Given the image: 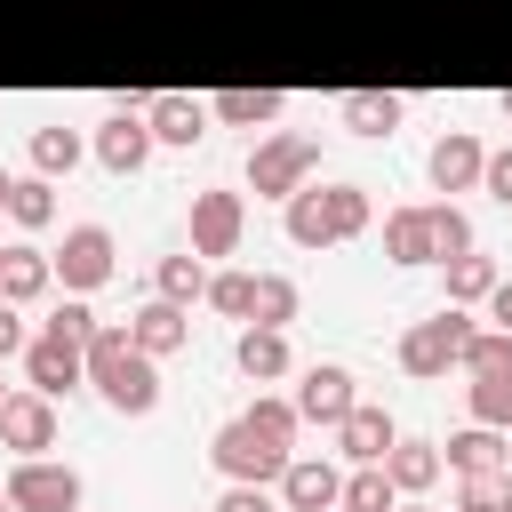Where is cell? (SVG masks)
Masks as SVG:
<instances>
[{
	"label": "cell",
	"mask_w": 512,
	"mask_h": 512,
	"mask_svg": "<svg viewBox=\"0 0 512 512\" xmlns=\"http://www.w3.org/2000/svg\"><path fill=\"white\" fill-rule=\"evenodd\" d=\"M312 168H320V144H312L304 128H280V136H264V144L248 152V192H256V200H288V192L312 184Z\"/></svg>",
	"instance_id": "277c9868"
},
{
	"label": "cell",
	"mask_w": 512,
	"mask_h": 512,
	"mask_svg": "<svg viewBox=\"0 0 512 512\" xmlns=\"http://www.w3.org/2000/svg\"><path fill=\"white\" fill-rule=\"evenodd\" d=\"M0 512H16V504H8V480H0Z\"/></svg>",
	"instance_id": "7bdbcfd3"
},
{
	"label": "cell",
	"mask_w": 512,
	"mask_h": 512,
	"mask_svg": "<svg viewBox=\"0 0 512 512\" xmlns=\"http://www.w3.org/2000/svg\"><path fill=\"white\" fill-rule=\"evenodd\" d=\"M504 120H512V88H504Z\"/></svg>",
	"instance_id": "ee69618b"
},
{
	"label": "cell",
	"mask_w": 512,
	"mask_h": 512,
	"mask_svg": "<svg viewBox=\"0 0 512 512\" xmlns=\"http://www.w3.org/2000/svg\"><path fill=\"white\" fill-rule=\"evenodd\" d=\"M472 248V224L456 200H432V208H392L384 216V256L392 264H448Z\"/></svg>",
	"instance_id": "7a4b0ae2"
},
{
	"label": "cell",
	"mask_w": 512,
	"mask_h": 512,
	"mask_svg": "<svg viewBox=\"0 0 512 512\" xmlns=\"http://www.w3.org/2000/svg\"><path fill=\"white\" fill-rule=\"evenodd\" d=\"M480 168H488V152H480V136H464V128H448V136L432 144V160H424L432 192H472Z\"/></svg>",
	"instance_id": "2e32d148"
},
{
	"label": "cell",
	"mask_w": 512,
	"mask_h": 512,
	"mask_svg": "<svg viewBox=\"0 0 512 512\" xmlns=\"http://www.w3.org/2000/svg\"><path fill=\"white\" fill-rule=\"evenodd\" d=\"M48 328H64V336H80V344H88V336H96V312L72 296V304H56V312H48Z\"/></svg>",
	"instance_id": "8d00e7d4"
},
{
	"label": "cell",
	"mask_w": 512,
	"mask_h": 512,
	"mask_svg": "<svg viewBox=\"0 0 512 512\" xmlns=\"http://www.w3.org/2000/svg\"><path fill=\"white\" fill-rule=\"evenodd\" d=\"M152 144H160V136H152V120H144V104H120V112L96 128V160H104L112 176H136V168L152 160Z\"/></svg>",
	"instance_id": "8fae6325"
},
{
	"label": "cell",
	"mask_w": 512,
	"mask_h": 512,
	"mask_svg": "<svg viewBox=\"0 0 512 512\" xmlns=\"http://www.w3.org/2000/svg\"><path fill=\"white\" fill-rule=\"evenodd\" d=\"M0 408H8V384H0Z\"/></svg>",
	"instance_id": "f6af8a7d"
},
{
	"label": "cell",
	"mask_w": 512,
	"mask_h": 512,
	"mask_svg": "<svg viewBox=\"0 0 512 512\" xmlns=\"http://www.w3.org/2000/svg\"><path fill=\"white\" fill-rule=\"evenodd\" d=\"M480 192L512 208V144H504V152H488V168H480Z\"/></svg>",
	"instance_id": "d590c367"
},
{
	"label": "cell",
	"mask_w": 512,
	"mask_h": 512,
	"mask_svg": "<svg viewBox=\"0 0 512 512\" xmlns=\"http://www.w3.org/2000/svg\"><path fill=\"white\" fill-rule=\"evenodd\" d=\"M24 344H32V336H24V320H16V304L0 296V360H8V352H24Z\"/></svg>",
	"instance_id": "f35d334b"
},
{
	"label": "cell",
	"mask_w": 512,
	"mask_h": 512,
	"mask_svg": "<svg viewBox=\"0 0 512 512\" xmlns=\"http://www.w3.org/2000/svg\"><path fill=\"white\" fill-rule=\"evenodd\" d=\"M352 408H360V392H352V368H336V360H312V368H304V384H296V416L336 432Z\"/></svg>",
	"instance_id": "30bf717a"
},
{
	"label": "cell",
	"mask_w": 512,
	"mask_h": 512,
	"mask_svg": "<svg viewBox=\"0 0 512 512\" xmlns=\"http://www.w3.org/2000/svg\"><path fill=\"white\" fill-rule=\"evenodd\" d=\"M56 280H64L72 296L104 288V280H112V232H104V224H72L64 248H56Z\"/></svg>",
	"instance_id": "9c48e42d"
},
{
	"label": "cell",
	"mask_w": 512,
	"mask_h": 512,
	"mask_svg": "<svg viewBox=\"0 0 512 512\" xmlns=\"http://www.w3.org/2000/svg\"><path fill=\"white\" fill-rule=\"evenodd\" d=\"M248 424H256L272 448H296V424H304V416H296V400H272V392H264V400L248 408Z\"/></svg>",
	"instance_id": "e575fe53"
},
{
	"label": "cell",
	"mask_w": 512,
	"mask_h": 512,
	"mask_svg": "<svg viewBox=\"0 0 512 512\" xmlns=\"http://www.w3.org/2000/svg\"><path fill=\"white\" fill-rule=\"evenodd\" d=\"M456 512H512V472H504V464L456 472Z\"/></svg>",
	"instance_id": "d4e9b609"
},
{
	"label": "cell",
	"mask_w": 512,
	"mask_h": 512,
	"mask_svg": "<svg viewBox=\"0 0 512 512\" xmlns=\"http://www.w3.org/2000/svg\"><path fill=\"white\" fill-rule=\"evenodd\" d=\"M208 456H216V472H224V480H256V488L288 472V448H272V440L248 424V416H232V424L208 440Z\"/></svg>",
	"instance_id": "8992f818"
},
{
	"label": "cell",
	"mask_w": 512,
	"mask_h": 512,
	"mask_svg": "<svg viewBox=\"0 0 512 512\" xmlns=\"http://www.w3.org/2000/svg\"><path fill=\"white\" fill-rule=\"evenodd\" d=\"M80 168V136L72 128H32V176H72Z\"/></svg>",
	"instance_id": "f546056e"
},
{
	"label": "cell",
	"mask_w": 512,
	"mask_h": 512,
	"mask_svg": "<svg viewBox=\"0 0 512 512\" xmlns=\"http://www.w3.org/2000/svg\"><path fill=\"white\" fill-rule=\"evenodd\" d=\"M8 216H16L24 232H40V224H56V176H24V184L8 192Z\"/></svg>",
	"instance_id": "4dcf8cb0"
},
{
	"label": "cell",
	"mask_w": 512,
	"mask_h": 512,
	"mask_svg": "<svg viewBox=\"0 0 512 512\" xmlns=\"http://www.w3.org/2000/svg\"><path fill=\"white\" fill-rule=\"evenodd\" d=\"M392 504H400V488H392L384 464H360V472L344 480V496H336V512H392Z\"/></svg>",
	"instance_id": "83f0119b"
},
{
	"label": "cell",
	"mask_w": 512,
	"mask_h": 512,
	"mask_svg": "<svg viewBox=\"0 0 512 512\" xmlns=\"http://www.w3.org/2000/svg\"><path fill=\"white\" fill-rule=\"evenodd\" d=\"M144 120H152V136H160V144H200V128H208V104H200V96H176V88H160V96H144Z\"/></svg>",
	"instance_id": "e0dca14e"
},
{
	"label": "cell",
	"mask_w": 512,
	"mask_h": 512,
	"mask_svg": "<svg viewBox=\"0 0 512 512\" xmlns=\"http://www.w3.org/2000/svg\"><path fill=\"white\" fill-rule=\"evenodd\" d=\"M232 360H240V376H248V384H272V376H288V328H264V320H248V328H240V344H232Z\"/></svg>",
	"instance_id": "d6986e66"
},
{
	"label": "cell",
	"mask_w": 512,
	"mask_h": 512,
	"mask_svg": "<svg viewBox=\"0 0 512 512\" xmlns=\"http://www.w3.org/2000/svg\"><path fill=\"white\" fill-rule=\"evenodd\" d=\"M248 232L240 192H192V256H232Z\"/></svg>",
	"instance_id": "7c38bea8"
},
{
	"label": "cell",
	"mask_w": 512,
	"mask_h": 512,
	"mask_svg": "<svg viewBox=\"0 0 512 512\" xmlns=\"http://www.w3.org/2000/svg\"><path fill=\"white\" fill-rule=\"evenodd\" d=\"M48 280H56V256H40L32 240L0 248V296H8V304H32V296H48Z\"/></svg>",
	"instance_id": "ac0fdd59"
},
{
	"label": "cell",
	"mask_w": 512,
	"mask_h": 512,
	"mask_svg": "<svg viewBox=\"0 0 512 512\" xmlns=\"http://www.w3.org/2000/svg\"><path fill=\"white\" fill-rule=\"evenodd\" d=\"M440 464H448V456H440L432 440H392V448H384V472H392L400 496H424V488L440 480Z\"/></svg>",
	"instance_id": "603a6c76"
},
{
	"label": "cell",
	"mask_w": 512,
	"mask_h": 512,
	"mask_svg": "<svg viewBox=\"0 0 512 512\" xmlns=\"http://www.w3.org/2000/svg\"><path fill=\"white\" fill-rule=\"evenodd\" d=\"M256 320L264 328H288L296 320V280L288 272H256Z\"/></svg>",
	"instance_id": "836d02e7"
},
{
	"label": "cell",
	"mask_w": 512,
	"mask_h": 512,
	"mask_svg": "<svg viewBox=\"0 0 512 512\" xmlns=\"http://www.w3.org/2000/svg\"><path fill=\"white\" fill-rule=\"evenodd\" d=\"M152 288L176 296V304H200L208 296V256H160L152 264Z\"/></svg>",
	"instance_id": "484cf974"
},
{
	"label": "cell",
	"mask_w": 512,
	"mask_h": 512,
	"mask_svg": "<svg viewBox=\"0 0 512 512\" xmlns=\"http://www.w3.org/2000/svg\"><path fill=\"white\" fill-rule=\"evenodd\" d=\"M504 368H512V328H472L464 376H504Z\"/></svg>",
	"instance_id": "d6a6232c"
},
{
	"label": "cell",
	"mask_w": 512,
	"mask_h": 512,
	"mask_svg": "<svg viewBox=\"0 0 512 512\" xmlns=\"http://www.w3.org/2000/svg\"><path fill=\"white\" fill-rule=\"evenodd\" d=\"M336 112H344V128H352V136H392L408 104H400L392 88H344V104H336Z\"/></svg>",
	"instance_id": "7402d4cb"
},
{
	"label": "cell",
	"mask_w": 512,
	"mask_h": 512,
	"mask_svg": "<svg viewBox=\"0 0 512 512\" xmlns=\"http://www.w3.org/2000/svg\"><path fill=\"white\" fill-rule=\"evenodd\" d=\"M368 232V184H304L288 192V240L296 248H336Z\"/></svg>",
	"instance_id": "3957f363"
},
{
	"label": "cell",
	"mask_w": 512,
	"mask_h": 512,
	"mask_svg": "<svg viewBox=\"0 0 512 512\" xmlns=\"http://www.w3.org/2000/svg\"><path fill=\"white\" fill-rule=\"evenodd\" d=\"M504 272H496V256H480V248H464V256H448V304H488V288H496Z\"/></svg>",
	"instance_id": "cb8c5ba5"
},
{
	"label": "cell",
	"mask_w": 512,
	"mask_h": 512,
	"mask_svg": "<svg viewBox=\"0 0 512 512\" xmlns=\"http://www.w3.org/2000/svg\"><path fill=\"white\" fill-rule=\"evenodd\" d=\"M280 88H216L208 96V120H224V128H272L280 120Z\"/></svg>",
	"instance_id": "ffe728a7"
},
{
	"label": "cell",
	"mask_w": 512,
	"mask_h": 512,
	"mask_svg": "<svg viewBox=\"0 0 512 512\" xmlns=\"http://www.w3.org/2000/svg\"><path fill=\"white\" fill-rule=\"evenodd\" d=\"M488 320H496V328H512V280H496V288H488Z\"/></svg>",
	"instance_id": "ab89813d"
},
{
	"label": "cell",
	"mask_w": 512,
	"mask_h": 512,
	"mask_svg": "<svg viewBox=\"0 0 512 512\" xmlns=\"http://www.w3.org/2000/svg\"><path fill=\"white\" fill-rule=\"evenodd\" d=\"M8 192H16V176H0V208H8Z\"/></svg>",
	"instance_id": "60d3db41"
},
{
	"label": "cell",
	"mask_w": 512,
	"mask_h": 512,
	"mask_svg": "<svg viewBox=\"0 0 512 512\" xmlns=\"http://www.w3.org/2000/svg\"><path fill=\"white\" fill-rule=\"evenodd\" d=\"M128 336H136L152 360H168V352H184V344H192V304H176V296H152V304H136Z\"/></svg>",
	"instance_id": "5bb4252c"
},
{
	"label": "cell",
	"mask_w": 512,
	"mask_h": 512,
	"mask_svg": "<svg viewBox=\"0 0 512 512\" xmlns=\"http://www.w3.org/2000/svg\"><path fill=\"white\" fill-rule=\"evenodd\" d=\"M392 512H432V504H392Z\"/></svg>",
	"instance_id": "b9f144b4"
},
{
	"label": "cell",
	"mask_w": 512,
	"mask_h": 512,
	"mask_svg": "<svg viewBox=\"0 0 512 512\" xmlns=\"http://www.w3.org/2000/svg\"><path fill=\"white\" fill-rule=\"evenodd\" d=\"M0 448H16V456L56 448V400H48V392H8V408H0Z\"/></svg>",
	"instance_id": "4fadbf2b"
},
{
	"label": "cell",
	"mask_w": 512,
	"mask_h": 512,
	"mask_svg": "<svg viewBox=\"0 0 512 512\" xmlns=\"http://www.w3.org/2000/svg\"><path fill=\"white\" fill-rule=\"evenodd\" d=\"M504 448H512V440H504L496 424H464V432L448 440V464H456V472H488V464H504Z\"/></svg>",
	"instance_id": "4316f807"
},
{
	"label": "cell",
	"mask_w": 512,
	"mask_h": 512,
	"mask_svg": "<svg viewBox=\"0 0 512 512\" xmlns=\"http://www.w3.org/2000/svg\"><path fill=\"white\" fill-rule=\"evenodd\" d=\"M400 440V424L384 416V408H352L344 424H336V448L352 456V464H384V448Z\"/></svg>",
	"instance_id": "44dd1931"
},
{
	"label": "cell",
	"mask_w": 512,
	"mask_h": 512,
	"mask_svg": "<svg viewBox=\"0 0 512 512\" xmlns=\"http://www.w3.org/2000/svg\"><path fill=\"white\" fill-rule=\"evenodd\" d=\"M464 344H472L464 304H440L432 320H416V328L400 336V368H408V376H448V368H464Z\"/></svg>",
	"instance_id": "5b68a950"
},
{
	"label": "cell",
	"mask_w": 512,
	"mask_h": 512,
	"mask_svg": "<svg viewBox=\"0 0 512 512\" xmlns=\"http://www.w3.org/2000/svg\"><path fill=\"white\" fill-rule=\"evenodd\" d=\"M88 384H96L120 416H152V400H160V368H152V352H144L128 328H96V336H88Z\"/></svg>",
	"instance_id": "6da1fadb"
},
{
	"label": "cell",
	"mask_w": 512,
	"mask_h": 512,
	"mask_svg": "<svg viewBox=\"0 0 512 512\" xmlns=\"http://www.w3.org/2000/svg\"><path fill=\"white\" fill-rule=\"evenodd\" d=\"M24 376H32V392H72V384H88V344L80 336H64V328H40L32 344H24Z\"/></svg>",
	"instance_id": "ba28073f"
},
{
	"label": "cell",
	"mask_w": 512,
	"mask_h": 512,
	"mask_svg": "<svg viewBox=\"0 0 512 512\" xmlns=\"http://www.w3.org/2000/svg\"><path fill=\"white\" fill-rule=\"evenodd\" d=\"M280 496H288V512H336V496H344V472H336L328 456H288V472H280Z\"/></svg>",
	"instance_id": "9a60e30c"
},
{
	"label": "cell",
	"mask_w": 512,
	"mask_h": 512,
	"mask_svg": "<svg viewBox=\"0 0 512 512\" xmlns=\"http://www.w3.org/2000/svg\"><path fill=\"white\" fill-rule=\"evenodd\" d=\"M8 504L16 512H80V472L48 464V456H16L8 464Z\"/></svg>",
	"instance_id": "52a82bcc"
},
{
	"label": "cell",
	"mask_w": 512,
	"mask_h": 512,
	"mask_svg": "<svg viewBox=\"0 0 512 512\" xmlns=\"http://www.w3.org/2000/svg\"><path fill=\"white\" fill-rule=\"evenodd\" d=\"M464 408H472V424L512 432V368H504V376H472V384H464Z\"/></svg>",
	"instance_id": "f1b7e54d"
},
{
	"label": "cell",
	"mask_w": 512,
	"mask_h": 512,
	"mask_svg": "<svg viewBox=\"0 0 512 512\" xmlns=\"http://www.w3.org/2000/svg\"><path fill=\"white\" fill-rule=\"evenodd\" d=\"M216 512H272V496H264L256 480H232V488L216 496Z\"/></svg>",
	"instance_id": "74e56055"
},
{
	"label": "cell",
	"mask_w": 512,
	"mask_h": 512,
	"mask_svg": "<svg viewBox=\"0 0 512 512\" xmlns=\"http://www.w3.org/2000/svg\"><path fill=\"white\" fill-rule=\"evenodd\" d=\"M208 304L224 320H256V272H208Z\"/></svg>",
	"instance_id": "1f68e13d"
}]
</instances>
